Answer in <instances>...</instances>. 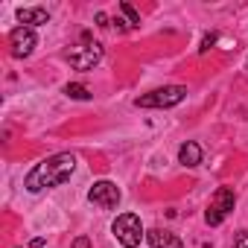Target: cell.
<instances>
[{
	"instance_id": "obj_5",
	"label": "cell",
	"mask_w": 248,
	"mask_h": 248,
	"mask_svg": "<svg viewBox=\"0 0 248 248\" xmlns=\"http://www.w3.org/2000/svg\"><path fill=\"white\" fill-rule=\"evenodd\" d=\"M88 199H91V204H96L102 210H114L120 204L123 193H120V187L114 181H105L102 178V181H93V187L88 190Z\"/></svg>"
},
{
	"instance_id": "obj_12",
	"label": "cell",
	"mask_w": 248,
	"mask_h": 248,
	"mask_svg": "<svg viewBox=\"0 0 248 248\" xmlns=\"http://www.w3.org/2000/svg\"><path fill=\"white\" fill-rule=\"evenodd\" d=\"M120 9H123V15L129 18V27H140V15L135 12V6H132V3H126V0H123Z\"/></svg>"
},
{
	"instance_id": "obj_8",
	"label": "cell",
	"mask_w": 248,
	"mask_h": 248,
	"mask_svg": "<svg viewBox=\"0 0 248 248\" xmlns=\"http://www.w3.org/2000/svg\"><path fill=\"white\" fill-rule=\"evenodd\" d=\"M146 239H149V245H152V248H184V242H181L175 233H170V231H161V228H152V231H146Z\"/></svg>"
},
{
	"instance_id": "obj_1",
	"label": "cell",
	"mask_w": 248,
	"mask_h": 248,
	"mask_svg": "<svg viewBox=\"0 0 248 248\" xmlns=\"http://www.w3.org/2000/svg\"><path fill=\"white\" fill-rule=\"evenodd\" d=\"M76 170V155L73 152H56L50 158H44L41 164H35L27 178H24V187L27 193H41V190H53V187H62Z\"/></svg>"
},
{
	"instance_id": "obj_10",
	"label": "cell",
	"mask_w": 248,
	"mask_h": 248,
	"mask_svg": "<svg viewBox=\"0 0 248 248\" xmlns=\"http://www.w3.org/2000/svg\"><path fill=\"white\" fill-rule=\"evenodd\" d=\"M178 161H181L184 167H199V164H202V146L193 143V140H187V143L178 149Z\"/></svg>"
},
{
	"instance_id": "obj_7",
	"label": "cell",
	"mask_w": 248,
	"mask_h": 248,
	"mask_svg": "<svg viewBox=\"0 0 248 248\" xmlns=\"http://www.w3.org/2000/svg\"><path fill=\"white\" fill-rule=\"evenodd\" d=\"M35 44H38V38H35V30H32V27H18V30L9 32V47H12V56H15V59L32 56Z\"/></svg>"
},
{
	"instance_id": "obj_4",
	"label": "cell",
	"mask_w": 248,
	"mask_h": 248,
	"mask_svg": "<svg viewBox=\"0 0 248 248\" xmlns=\"http://www.w3.org/2000/svg\"><path fill=\"white\" fill-rule=\"evenodd\" d=\"M233 204H236L233 190H231V187H219V190H216V196H213V202H210V207H207V213H204L207 225H210V228L222 225V222L228 219V213L233 210Z\"/></svg>"
},
{
	"instance_id": "obj_11",
	"label": "cell",
	"mask_w": 248,
	"mask_h": 248,
	"mask_svg": "<svg viewBox=\"0 0 248 248\" xmlns=\"http://www.w3.org/2000/svg\"><path fill=\"white\" fill-rule=\"evenodd\" d=\"M64 93H67L70 99H91V91H88L85 85H79V82H67V85H64Z\"/></svg>"
},
{
	"instance_id": "obj_14",
	"label": "cell",
	"mask_w": 248,
	"mask_h": 248,
	"mask_svg": "<svg viewBox=\"0 0 248 248\" xmlns=\"http://www.w3.org/2000/svg\"><path fill=\"white\" fill-rule=\"evenodd\" d=\"M233 248H248V231H239L233 236Z\"/></svg>"
},
{
	"instance_id": "obj_2",
	"label": "cell",
	"mask_w": 248,
	"mask_h": 248,
	"mask_svg": "<svg viewBox=\"0 0 248 248\" xmlns=\"http://www.w3.org/2000/svg\"><path fill=\"white\" fill-rule=\"evenodd\" d=\"M187 96V88L184 85H167V88H158V91H149L143 96L135 99L138 108H172L178 102H184Z\"/></svg>"
},
{
	"instance_id": "obj_6",
	"label": "cell",
	"mask_w": 248,
	"mask_h": 248,
	"mask_svg": "<svg viewBox=\"0 0 248 248\" xmlns=\"http://www.w3.org/2000/svg\"><path fill=\"white\" fill-rule=\"evenodd\" d=\"M67 62H70V67H76V70H93L99 62H102V44H82V47H73V50H67Z\"/></svg>"
},
{
	"instance_id": "obj_15",
	"label": "cell",
	"mask_w": 248,
	"mask_h": 248,
	"mask_svg": "<svg viewBox=\"0 0 248 248\" xmlns=\"http://www.w3.org/2000/svg\"><path fill=\"white\" fill-rule=\"evenodd\" d=\"M73 248H91V239L88 236H76L73 239Z\"/></svg>"
},
{
	"instance_id": "obj_13",
	"label": "cell",
	"mask_w": 248,
	"mask_h": 248,
	"mask_svg": "<svg viewBox=\"0 0 248 248\" xmlns=\"http://www.w3.org/2000/svg\"><path fill=\"white\" fill-rule=\"evenodd\" d=\"M216 38H219V35H216V32H207V35H204V38H202V47H199V50H202V53H207V50H210V47H213V44H216Z\"/></svg>"
},
{
	"instance_id": "obj_16",
	"label": "cell",
	"mask_w": 248,
	"mask_h": 248,
	"mask_svg": "<svg viewBox=\"0 0 248 248\" xmlns=\"http://www.w3.org/2000/svg\"><path fill=\"white\" fill-rule=\"evenodd\" d=\"M96 27H102V30L108 27V15L105 12H96Z\"/></svg>"
},
{
	"instance_id": "obj_3",
	"label": "cell",
	"mask_w": 248,
	"mask_h": 248,
	"mask_svg": "<svg viewBox=\"0 0 248 248\" xmlns=\"http://www.w3.org/2000/svg\"><path fill=\"white\" fill-rule=\"evenodd\" d=\"M111 231H114V236H117L123 245H126V248H138V245H140V239L146 236V231H143V225H140V216H138V213H120V216L114 219Z\"/></svg>"
},
{
	"instance_id": "obj_9",
	"label": "cell",
	"mask_w": 248,
	"mask_h": 248,
	"mask_svg": "<svg viewBox=\"0 0 248 248\" xmlns=\"http://www.w3.org/2000/svg\"><path fill=\"white\" fill-rule=\"evenodd\" d=\"M18 21L24 27H38V24H47L50 21V12L41 9V6H30V9H18Z\"/></svg>"
}]
</instances>
